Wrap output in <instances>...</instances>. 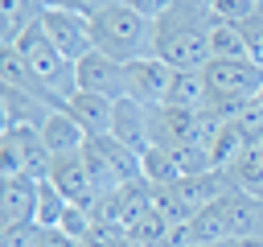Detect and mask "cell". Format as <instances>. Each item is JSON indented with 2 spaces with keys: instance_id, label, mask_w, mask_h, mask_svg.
<instances>
[{
  "instance_id": "cell-30",
  "label": "cell",
  "mask_w": 263,
  "mask_h": 247,
  "mask_svg": "<svg viewBox=\"0 0 263 247\" xmlns=\"http://www.w3.org/2000/svg\"><path fill=\"white\" fill-rule=\"evenodd\" d=\"M107 4H115V0H62V8L82 12V16H95V12H103Z\"/></svg>"
},
{
  "instance_id": "cell-29",
  "label": "cell",
  "mask_w": 263,
  "mask_h": 247,
  "mask_svg": "<svg viewBox=\"0 0 263 247\" xmlns=\"http://www.w3.org/2000/svg\"><path fill=\"white\" fill-rule=\"evenodd\" d=\"M119 4L132 8V12H140V16H148V21H160L173 8V0H119Z\"/></svg>"
},
{
  "instance_id": "cell-9",
  "label": "cell",
  "mask_w": 263,
  "mask_h": 247,
  "mask_svg": "<svg viewBox=\"0 0 263 247\" xmlns=\"http://www.w3.org/2000/svg\"><path fill=\"white\" fill-rule=\"evenodd\" d=\"M49 181L66 193V202L70 206H95L99 202V189H95V181H90V173H86V161H82V152H70V156H53V165H49Z\"/></svg>"
},
{
  "instance_id": "cell-32",
  "label": "cell",
  "mask_w": 263,
  "mask_h": 247,
  "mask_svg": "<svg viewBox=\"0 0 263 247\" xmlns=\"http://www.w3.org/2000/svg\"><path fill=\"white\" fill-rule=\"evenodd\" d=\"M226 247H263V239H230Z\"/></svg>"
},
{
  "instance_id": "cell-23",
  "label": "cell",
  "mask_w": 263,
  "mask_h": 247,
  "mask_svg": "<svg viewBox=\"0 0 263 247\" xmlns=\"http://www.w3.org/2000/svg\"><path fill=\"white\" fill-rule=\"evenodd\" d=\"M70 210V202H66V193L45 177V181H37V226H45V231H58V222H62V214Z\"/></svg>"
},
{
  "instance_id": "cell-31",
  "label": "cell",
  "mask_w": 263,
  "mask_h": 247,
  "mask_svg": "<svg viewBox=\"0 0 263 247\" xmlns=\"http://www.w3.org/2000/svg\"><path fill=\"white\" fill-rule=\"evenodd\" d=\"M37 247H78L74 239H66L62 231H41V243Z\"/></svg>"
},
{
  "instance_id": "cell-19",
  "label": "cell",
  "mask_w": 263,
  "mask_h": 247,
  "mask_svg": "<svg viewBox=\"0 0 263 247\" xmlns=\"http://www.w3.org/2000/svg\"><path fill=\"white\" fill-rule=\"evenodd\" d=\"M210 86H205V70H173V86H168V107H205Z\"/></svg>"
},
{
  "instance_id": "cell-12",
  "label": "cell",
  "mask_w": 263,
  "mask_h": 247,
  "mask_svg": "<svg viewBox=\"0 0 263 247\" xmlns=\"http://www.w3.org/2000/svg\"><path fill=\"white\" fill-rule=\"evenodd\" d=\"M66 111L74 115V123L86 132V140L95 136H111V119H115V99H103V95H90V91H74Z\"/></svg>"
},
{
  "instance_id": "cell-11",
  "label": "cell",
  "mask_w": 263,
  "mask_h": 247,
  "mask_svg": "<svg viewBox=\"0 0 263 247\" xmlns=\"http://www.w3.org/2000/svg\"><path fill=\"white\" fill-rule=\"evenodd\" d=\"M193 132H197V111L189 107H152V148H181V144H193Z\"/></svg>"
},
{
  "instance_id": "cell-34",
  "label": "cell",
  "mask_w": 263,
  "mask_h": 247,
  "mask_svg": "<svg viewBox=\"0 0 263 247\" xmlns=\"http://www.w3.org/2000/svg\"><path fill=\"white\" fill-rule=\"evenodd\" d=\"M259 4H263V0H259Z\"/></svg>"
},
{
  "instance_id": "cell-10",
  "label": "cell",
  "mask_w": 263,
  "mask_h": 247,
  "mask_svg": "<svg viewBox=\"0 0 263 247\" xmlns=\"http://www.w3.org/2000/svg\"><path fill=\"white\" fill-rule=\"evenodd\" d=\"M111 136L119 144H127L132 152L152 148V107L136 103V99H115V119H111Z\"/></svg>"
},
{
  "instance_id": "cell-6",
  "label": "cell",
  "mask_w": 263,
  "mask_h": 247,
  "mask_svg": "<svg viewBox=\"0 0 263 247\" xmlns=\"http://www.w3.org/2000/svg\"><path fill=\"white\" fill-rule=\"evenodd\" d=\"M41 29L45 37L58 45V54H66L70 62L86 58L95 49V37H90V16L82 12H70V8H41Z\"/></svg>"
},
{
  "instance_id": "cell-33",
  "label": "cell",
  "mask_w": 263,
  "mask_h": 247,
  "mask_svg": "<svg viewBox=\"0 0 263 247\" xmlns=\"http://www.w3.org/2000/svg\"><path fill=\"white\" fill-rule=\"evenodd\" d=\"M41 8H62V0H41Z\"/></svg>"
},
{
  "instance_id": "cell-27",
  "label": "cell",
  "mask_w": 263,
  "mask_h": 247,
  "mask_svg": "<svg viewBox=\"0 0 263 247\" xmlns=\"http://www.w3.org/2000/svg\"><path fill=\"white\" fill-rule=\"evenodd\" d=\"M41 231L37 222H21V226H0V247H37L41 243Z\"/></svg>"
},
{
  "instance_id": "cell-20",
  "label": "cell",
  "mask_w": 263,
  "mask_h": 247,
  "mask_svg": "<svg viewBox=\"0 0 263 247\" xmlns=\"http://www.w3.org/2000/svg\"><path fill=\"white\" fill-rule=\"evenodd\" d=\"M242 58H251L242 29L226 25V21H214L210 25V62H242Z\"/></svg>"
},
{
  "instance_id": "cell-17",
  "label": "cell",
  "mask_w": 263,
  "mask_h": 247,
  "mask_svg": "<svg viewBox=\"0 0 263 247\" xmlns=\"http://www.w3.org/2000/svg\"><path fill=\"white\" fill-rule=\"evenodd\" d=\"M37 136L49 148V156H70V152H82L86 148V132L74 123L70 111H49V119L37 128Z\"/></svg>"
},
{
  "instance_id": "cell-1",
  "label": "cell",
  "mask_w": 263,
  "mask_h": 247,
  "mask_svg": "<svg viewBox=\"0 0 263 247\" xmlns=\"http://www.w3.org/2000/svg\"><path fill=\"white\" fill-rule=\"evenodd\" d=\"M210 4L205 0H173V8L156 21V58L173 70H205L210 66Z\"/></svg>"
},
{
  "instance_id": "cell-3",
  "label": "cell",
  "mask_w": 263,
  "mask_h": 247,
  "mask_svg": "<svg viewBox=\"0 0 263 247\" xmlns=\"http://www.w3.org/2000/svg\"><path fill=\"white\" fill-rule=\"evenodd\" d=\"M4 49H16V54L29 62V74L37 78V86L45 91V99L53 103V111H66L70 95L78 91V74H74V62H70L66 54H58V45L45 37L41 21H33V25H29L12 45H4Z\"/></svg>"
},
{
  "instance_id": "cell-13",
  "label": "cell",
  "mask_w": 263,
  "mask_h": 247,
  "mask_svg": "<svg viewBox=\"0 0 263 247\" xmlns=\"http://www.w3.org/2000/svg\"><path fill=\"white\" fill-rule=\"evenodd\" d=\"M230 189H234V177L222 173V169H210V173H197V177H181V181H177V193H181V202L189 206V214L222 202Z\"/></svg>"
},
{
  "instance_id": "cell-24",
  "label": "cell",
  "mask_w": 263,
  "mask_h": 247,
  "mask_svg": "<svg viewBox=\"0 0 263 247\" xmlns=\"http://www.w3.org/2000/svg\"><path fill=\"white\" fill-rule=\"evenodd\" d=\"M140 169H144V181H148V185H177V181H181L177 161H173V152H164V148H144V152H140Z\"/></svg>"
},
{
  "instance_id": "cell-18",
  "label": "cell",
  "mask_w": 263,
  "mask_h": 247,
  "mask_svg": "<svg viewBox=\"0 0 263 247\" xmlns=\"http://www.w3.org/2000/svg\"><path fill=\"white\" fill-rule=\"evenodd\" d=\"M189 226H193L197 247H222V243H230V218H226V206H222V202L197 210V214L189 218Z\"/></svg>"
},
{
  "instance_id": "cell-26",
  "label": "cell",
  "mask_w": 263,
  "mask_h": 247,
  "mask_svg": "<svg viewBox=\"0 0 263 247\" xmlns=\"http://www.w3.org/2000/svg\"><path fill=\"white\" fill-rule=\"evenodd\" d=\"M205 4H210V16L226 25H242L259 12V0H205Z\"/></svg>"
},
{
  "instance_id": "cell-7",
  "label": "cell",
  "mask_w": 263,
  "mask_h": 247,
  "mask_svg": "<svg viewBox=\"0 0 263 247\" xmlns=\"http://www.w3.org/2000/svg\"><path fill=\"white\" fill-rule=\"evenodd\" d=\"M74 74H78V91H90V95H103V99H123L127 95V70L123 62L90 49L86 58L74 62Z\"/></svg>"
},
{
  "instance_id": "cell-15",
  "label": "cell",
  "mask_w": 263,
  "mask_h": 247,
  "mask_svg": "<svg viewBox=\"0 0 263 247\" xmlns=\"http://www.w3.org/2000/svg\"><path fill=\"white\" fill-rule=\"evenodd\" d=\"M37 222V181L33 177H8L0 193V226Z\"/></svg>"
},
{
  "instance_id": "cell-4",
  "label": "cell",
  "mask_w": 263,
  "mask_h": 247,
  "mask_svg": "<svg viewBox=\"0 0 263 247\" xmlns=\"http://www.w3.org/2000/svg\"><path fill=\"white\" fill-rule=\"evenodd\" d=\"M49 148L41 144L37 128H4L0 132V169H4V181L8 177H33V181H45L49 177Z\"/></svg>"
},
{
  "instance_id": "cell-25",
  "label": "cell",
  "mask_w": 263,
  "mask_h": 247,
  "mask_svg": "<svg viewBox=\"0 0 263 247\" xmlns=\"http://www.w3.org/2000/svg\"><path fill=\"white\" fill-rule=\"evenodd\" d=\"M58 231L66 235V239H74L78 247L90 239V231H95V214L86 210V206H70L66 214H62V222H58Z\"/></svg>"
},
{
  "instance_id": "cell-8",
  "label": "cell",
  "mask_w": 263,
  "mask_h": 247,
  "mask_svg": "<svg viewBox=\"0 0 263 247\" xmlns=\"http://www.w3.org/2000/svg\"><path fill=\"white\" fill-rule=\"evenodd\" d=\"M127 70V99L144 103V107H160L168 103V86H173V66L160 62L156 54L152 58H136L123 66Z\"/></svg>"
},
{
  "instance_id": "cell-16",
  "label": "cell",
  "mask_w": 263,
  "mask_h": 247,
  "mask_svg": "<svg viewBox=\"0 0 263 247\" xmlns=\"http://www.w3.org/2000/svg\"><path fill=\"white\" fill-rule=\"evenodd\" d=\"M0 111H4V128H41L49 119V103H41L33 91H16V86H0Z\"/></svg>"
},
{
  "instance_id": "cell-5",
  "label": "cell",
  "mask_w": 263,
  "mask_h": 247,
  "mask_svg": "<svg viewBox=\"0 0 263 247\" xmlns=\"http://www.w3.org/2000/svg\"><path fill=\"white\" fill-rule=\"evenodd\" d=\"M205 86L210 99H226V103H251L263 95V66L242 58V62H210L205 66Z\"/></svg>"
},
{
  "instance_id": "cell-22",
  "label": "cell",
  "mask_w": 263,
  "mask_h": 247,
  "mask_svg": "<svg viewBox=\"0 0 263 247\" xmlns=\"http://www.w3.org/2000/svg\"><path fill=\"white\" fill-rule=\"evenodd\" d=\"M230 177H234V189L263 193V144H247V152L234 161Z\"/></svg>"
},
{
  "instance_id": "cell-2",
  "label": "cell",
  "mask_w": 263,
  "mask_h": 247,
  "mask_svg": "<svg viewBox=\"0 0 263 247\" xmlns=\"http://www.w3.org/2000/svg\"><path fill=\"white\" fill-rule=\"evenodd\" d=\"M90 37H95L99 54H107V58H115L123 66L136 62V58H152L156 54V21L123 8L119 0L90 16Z\"/></svg>"
},
{
  "instance_id": "cell-21",
  "label": "cell",
  "mask_w": 263,
  "mask_h": 247,
  "mask_svg": "<svg viewBox=\"0 0 263 247\" xmlns=\"http://www.w3.org/2000/svg\"><path fill=\"white\" fill-rule=\"evenodd\" d=\"M33 21H41V0H0V33H4V45H12Z\"/></svg>"
},
{
  "instance_id": "cell-28",
  "label": "cell",
  "mask_w": 263,
  "mask_h": 247,
  "mask_svg": "<svg viewBox=\"0 0 263 247\" xmlns=\"http://www.w3.org/2000/svg\"><path fill=\"white\" fill-rule=\"evenodd\" d=\"M238 29H242V37H247L251 62H259V66H263V4H259V12H255L251 21H242Z\"/></svg>"
},
{
  "instance_id": "cell-14",
  "label": "cell",
  "mask_w": 263,
  "mask_h": 247,
  "mask_svg": "<svg viewBox=\"0 0 263 247\" xmlns=\"http://www.w3.org/2000/svg\"><path fill=\"white\" fill-rule=\"evenodd\" d=\"M230 218V239H263V198L247 189H230L222 198Z\"/></svg>"
}]
</instances>
